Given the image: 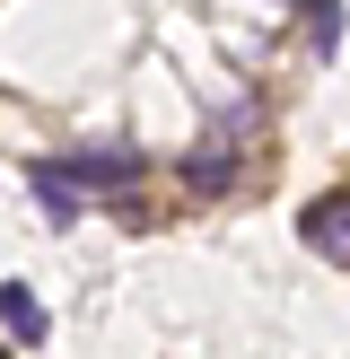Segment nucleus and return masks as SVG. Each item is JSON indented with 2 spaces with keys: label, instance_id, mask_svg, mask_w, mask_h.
<instances>
[{
  "label": "nucleus",
  "instance_id": "nucleus-1",
  "mask_svg": "<svg viewBox=\"0 0 350 359\" xmlns=\"http://www.w3.org/2000/svg\"><path fill=\"white\" fill-rule=\"evenodd\" d=\"M298 237H307V255H324L332 272H350V184L315 193V202L298 210Z\"/></svg>",
  "mask_w": 350,
  "mask_h": 359
},
{
  "label": "nucleus",
  "instance_id": "nucleus-2",
  "mask_svg": "<svg viewBox=\"0 0 350 359\" xmlns=\"http://www.w3.org/2000/svg\"><path fill=\"white\" fill-rule=\"evenodd\" d=\"M70 175H79L88 193H114V202H132V193H140V149H122V140L79 149V158H70Z\"/></svg>",
  "mask_w": 350,
  "mask_h": 359
},
{
  "label": "nucleus",
  "instance_id": "nucleus-3",
  "mask_svg": "<svg viewBox=\"0 0 350 359\" xmlns=\"http://www.w3.org/2000/svg\"><path fill=\"white\" fill-rule=\"evenodd\" d=\"M0 333H9V351H44L52 316H44V298H35L27 280H0Z\"/></svg>",
  "mask_w": 350,
  "mask_h": 359
},
{
  "label": "nucleus",
  "instance_id": "nucleus-4",
  "mask_svg": "<svg viewBox=\"0 0 350 359\" xmlns=\"http://www.w3.org/2000/svg\"><path fill=\"white\" fill-rule=\"evenodd\" d=\"M27 184H35V202H44V219H52V228H70V219L88 210V184L62 167V158H35V167H27Z\"/></svg>",
  "mask_w": 350,
  "mask_h": 359
},
{
  "label": "nucleus",
  "instance_id": "nucleus-5",
  "mask_svg": "<svg viewBox=\"0 0 350 359\" xmlns=\"http://www.w3.org/2000/svg\"><path fill=\"white\" fill-rule=\"evenodd\" d=\"M237 149H245V140H227V132L210 140V149H192V158H184V193H202V202H219V193L237 184Z\"/></svg>",
  "mask_w": 350,
  "mask_h": 359
},
{
  "label": "nucleus",
  "instance_id": "nucleus-6",
  "mask_svg": "<svg viewBox=\"0 0 350 359\" xmlns=\"http://www.w3.org/2000/svg\"><path fill=\"white\" fill-rule=\"evenodd\" d=\"M307 44H315V62L342 53V0H307Z\"/></svg>",
  "mask_w": 350,
  "mask_h": 359
}]
</instances>
